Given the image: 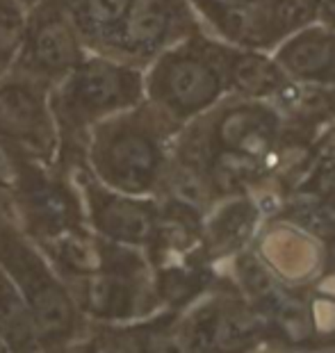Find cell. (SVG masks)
Returning a JSON list of instances; mask_svg holds the SVG:
<instances>
[{
	"instance_id": "obj_18",
	"label": "cell",
	"mask_w": 335,
	"mask_h": 353,
	"mask_svg": "<svg viewBox=\"0 0 335 353\" xmlns=\"http://www.w3.org/2000/svg\"><path fill=\"white\" fill-rule=\"evenodd\" d=\"M333 146H335V134H333Z\"/></svg>"
},
{
	"instance_id": "obj_15",
	"label": "cell",
	"mask_w": 335,
	"mask_h": 353,
	"mask_svg": "<svg viewBox=\"0 0 335 353\" xmlns=\"http://www.w3.org/2000/svg\"><path fill=\"white\" fill-rule=\"evenodd\" d=\"M28 7L21 0H0V78L14 69L26 34Z\"/></svg>"
},
{
	"instance_id": "obj_17",
	"label": "cell",
	"mask_w": 335,
	"mask_h": 353,
	"mask_svg": "<svg viewBox=\"0 0 335 353\" xmlns=\"http://www.w3.org/2000/svg\"><path fill=\"white\" fill-rule=\"evenodd\" d=\"M21 3H23L26 7H30V5H34V3H39V0H21Z\"/></svg>"
},
{
	"instance_id": "obj_7",
	"label": "cell",
	"mask_w": 335,
	"mask_h": 353,
	"mask_svg": "<svg viewBox=\"0 0 335 353\" xmlns=\"http://www.w3.org/2000/svg\"><path fill=\"white\" fill-rule=\"evenodd\" d=\"M87 55L62 0H39L28 7L23 43L12 71L53 87Z\"/></svg>"
},
{
	"instance_id": "obj_13",
	"label": "cell",
	"mask_w": 335,
	"mask_h": 353,
	"mask_svg": "<svg viewBox=\"0 0 335 353\" xmlns=\"http://www.w3.org/2000/svg\"><path fill=\"white\" fill-rule=\"evenodd\" d=\"M62 3L85 48L99 55L108 50L130 7V0H62Z\"/></svg>"
},
{
	"instance_id": "obj_9",
	"label": "cell",
	"mask_w": 335,
	"mask_h": 353,
	"mask_svg": "<svg viewBox=\"0 0 335 353\" xmlns=\"http://www.w3.org/2000/svg\"><path fill=\"white\" fill-rule=\"evenodd\" d=\"M48 89L14 71L0 78V141L43 164H57L59 137Z\"/></svg>"
},
{
	"instance_id": "obj_3",
	"label": "cell",
	"mask_w": 335,
	"mask_h": 353,
	"mask_svg": "<svg viewBox=\"0 0 335 353\" xmlns=\"http://www.w3.org/2000/svg\"><path fill=\"white\" fill-rule=\"evenodd\" d=\"M0 267L32 312L41 353H71L85 340L89 321L50 260L12 216L5 199H0Z\"/></svg>"
},
{
	"instance_id": "obj_6",
	"label": "cell",
	"mask_w": 335,
	"mask_h": 353,
	"mask_svg": "<svg viewBox=\"0 0 335 353\" xmlns=\"http://www.w3.org/2000/svg\"><path fill=\"white\" fill-rule=\"evenodd\" d=\"M83 203L87 228L108 242L148 253L160 235V201L110 190L99 183L83 160L66 167Z\"/></svg>"
},
{
	"instance_id": "obj_16",
	"label": "cell",
	"mask_w": 335,
	"mask_h": 353,
	"mask_svg": "<svg viewBox=\"0 0 335 353\" xmlns=\"http://www.w3.org/2000/svg\"><path fill=\"white\" fill-rule=\"evenodd\" d=\"M0 353H10V349L5 347V342H3V340H0Z\"/></svg>"
},
{
	"instance_id": "obj_5",
	"label": "cell",
	"mask_w": 335,
	"mask_h": 353,
	"mask_svg": "<svg viewBox=\"0 0 335 353\" xmlns=\"http://www.w3.org/2000/svg\"><path fill=\"white\" fill-rule=\"evenodd\" d=\"M64 285L80 314L96 326L130 324L162 310L148 255L103 237L96 267Z\"/></svg>"
},
{
	"instance_id": "obj_11",
	"label": "cell",
	"mask_w": 335,
	"mask_h": 353,
	"mask_svg": "<svg viewBox=\"0 0 335 353\" xmlns=\"http://www.w3.org/2000/svg\"><path fill=\"white\" fill-rule=\"evenodd\" d=\"M260 219V210L249 196H230L207 210L201 228V255H235L249 242Z\"/></svg>"
},
{
	"instance_id": "obj_2",
	"label": "cell",
	"mask_w": 335,
	"mask_h": 353,
	"mask_svg": "<svg viewBox=\"0 0 335 353\" xmlns=\"http://www.w3.org/2000/svg\"><path fill=\"white\" fill-rule=\"evenodd\" d=\"M141 101L144 69L89 52L76 69L48 89V103L59 137L57 164L69 167L83 160L92 128L119 112L135 108Z\"/></svg>"
},
{
	"instance_id": "obj_14",
	"label": "cell",
	"mask_w": 335,
	"mask_h": 353,
	"mask_svg": "<svg viewBox=\"0 0 335 353\" xmlns=\"http://www.w3.org/2000/svg\"><path fill=\"white\" fill-rule=\"evenodd\" d=\"M0 340L10 353H41L32 312L3 267H0Z\"/></svg>"
},
{
	"instance_id": "obj_12",
	"label": "cell",
	"mask_w": 335,
	"mask_h": 353,
	"mask_svg": "<svg viewBox=\"0 0 335 353\" xmlns=\"http://www.w3.org/2000/svg\"><path fill=\"white\" fill-rule=\"evenodd\" d=\"M226 82L228 94L251 101H274L290 82L285 71L276 64L272 52L251 50L226 43Z\"/></svg>"
},
{
	"instance_id": "obj_10",
	"label": "cell",
	"mask_w": 335,
	"mask_h": 353,
	"mask_svg": "<svg viewBox=\"0 0 335 353\" xmlns=\"http://www.w3.org/2000/svg\"><path fill=\"white\" fill-rule=\"evenodd\" d=\"M272 57L292 82L335 89V19L324 17L290 34Z\"/></svg>"
},
{
	"instance_id": "obj_8",
	"label": "cell",
	"mask_w": 335,
	"mask_h": 353,
	"mask_svg": "<svg viewBox=\"0 0 335 353\" xmlns=\"http://www.w3.org/2000/svg\"><path fill=\"white\" fill-rule=\"evenodd\" d=\"M203 30L190 0H130L114 39L103 55L146 69L185 37Z\"/></svg>"
},
{
	"instance_id": "obj_1",
	"label": "cell",
	"mask_w": 335,
	"mask_h": 353,
	"mask_svg": "<svg viewBox=\"0 0 335 353\" xmlns=\"http://www.w3.org/2000/svg\"><path fill=\"white\" fill-rule=\"evenodd\" d=\"M178 130L151 103L141 101L92 128L83 162L110 190L158 199Z\"/></svg>"
},
{
	"instance_id": "obj_4",
	"label": "cell",
	"mask_w": 335,
	"mask_h": 353,
	"mask_svg": "<svg viewBox=\"0 0 335 353\" xmlns=\"http://www.w3.org/2000/svg\"><path fill=\"white\" fill-rule=\"evenodd\" d=\"M226 43L205 30L185 37L144 69V101L183 128L228 96Z\"/></svg>"
}]
</instances>
